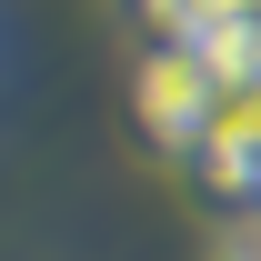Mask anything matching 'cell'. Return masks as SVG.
Wrapping results in <instances>:
<instances>
[{"label":"cell","instance_id":"1","mask_svg":"<svg viewBox=\"0 0 261 261\" xmlns=\"http://www.w3.org/2000/svg\"><path fill=\"white\" fill-rule=\"evenodd\" d=\"M130 111H141V130H151L161 151H181V161H191L201 130H211V111H221V70L201 61L191 40H151V50H141V70H130Z\"/></svg>","mask_w":261,"mask_h":261},{"label":"cell","instance_id":"2","mask_svg":"<svg viewBox=\"0 0 261 261\" xmlns=\"http://www.w3.org/2000/svg\"><path fill=\"white\" fill-rule=\"evenodd\" d=\"M191 161H201V181L261 201V81H251V91H221V111H211V130H201Z\"/></svg>","mask_w":261,"mask_h":261},{"label":"cell","instance_id":"3","mask_svg":"<svg viewBox=\"0 0 261 261\" xmlns=\"http://www.w3.org/2000/svg\"><path fill=\"white\" fill-rule=\"evenodd\" d=\"M211 261H261V211H251V221H231V231H221V251H211Z\"/></svg>","mask_w":261,"mask_h":261}]
</instances>
